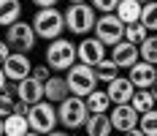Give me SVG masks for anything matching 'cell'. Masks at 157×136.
Masks as SVG:
<instances>
[{"instance_id": "5bb4252c", "label": "cell", "mask_w": 157, "mask_h": 136, "mask_svg": "<svg viewBox=\"0 0 157 136\" xmlns=\"http://www.w3.org/2000/svg\"><path fill=\"white\" fill-rule=\"evenodd\" d=\"M16 98L25 101V104H38L44 101V82H38L35 76H25L16 82Z\"/></svg>"}, {"instance_id": "8992f818", "label": "cell", "mask_w": 157, "mask_h": 136, "mask_svg": "<svg viewBox=\"0 0 157 136\" xmlns=\"http://www.w3.org/2000/svg\"><path fill=\"white\" fill-rule=\"evenodd\" d=\"M27 122H30L33 131H38V134L46 136L49 131H54V128H57L60 117H57V109H54V104L44 98V101H38V104L30 106V112H27Z\"/></svg>"}, {"instance_id": "4fadbf2b", "label": "cell", "mask_w": 157, "mask_h": 136, "mask_svg": "<svg viewBox=\"0 0 157 136\" xmlns=\"http://www.w3.org/2000/svg\"><path fill=\"white\" fill-rule=\"evenodd\" d=\"M111 60L117 63L119 68H133L136 63L141 60V55H138V44H130V41H119V44L111 46Z\"/></svg>"}, {"instance_id": "484cf974", "label": "cell", "mask_w": 157, "mask_h": 136, "mask_svg": "<svg viewBox=\"0 0 157 136\" xmlns=\"http://www.w3.org/2000/svg\"><path fill=\"white\" fill-rule=\"evenodd\" d=\"M141 25L149 33H157V0L144 3V8H141Z\"/></svg>"}, {"instance_id": "60d3db41", "label": "cell", "mask_w": 157, "mask_h": 136, "mask_svg": "<svg viewBox=\"0 0 157 136\" xmlns=\"http://www.w3.org/2000/svg\"><path fill=\"white\" fill-rule=\"evenodd\" d=\"M138 3H152V0H138Z\"/></svg>"}, {"instance_id": "83f0119b", "label": "cell", "mask_w": 157, "mask_h": 136, "mask_svg": "<svg viewBox=\"0 0 157 136\" xmlns=\"http://www.w3.org/2000/svg\"><path fill=\"white\" fill-rule=\"evenodd\" d=\"M149 35V30L144 27L141 22H133V25H125V41H130V44H141L144 38Z\"/></svg>"}, {"instance_id": "d6a6232c", "label": "cell", "mask_w": 157, "mask_h": 136, "mask_svg": "<svg viewBox=\"0 0 157 136\" xmlns=\"http://www.w3.org/2000/svg\"><path fill=\"white\" fill-rule=\"evenodd\" d=\"M33 6H38V8H49V6H57V0H33Z\"/></svg>"}, {"instance_id": "5b68a950", "label": "cell", "mask_w": 157, "mask_h": 136, "mask_svg": "<svg viewBox=\"0 0 157 136\" xmlns=\"http://www.w3.org/2000/svg\"><path fill=\"white\" fill-rule=\"evenodd\" d=\"M57 117L68 131H76V128H84V122L90 117V109H87V101L81 95H68L65 101H60L57 106Z\"/></svg>"}, {"instance_id": "ba28073f", "label": "cell", "mask_w": 157, "mask_h": 136, "mask_svg": "<svg viewBox=\"0 0 157 136\" xmlns=\"http://www.w3.org/2000/svg\"><path fill=\"white\" fill-rule=\"evenodd\" d=\"M95 35H98L106 46L119 44V41L125 38V22L114 14V11H111V14H100L98 22H95Z\"/></svg>"}, {"instance_id": "6da1fadb", "label": "cell", "mask_w": 157, "mask_h": 136, "mask_svg": "<svg viewBox=\"0 0 157 136\" xmlns=\"http://www.w3.org/2000/svg\"><path fill=\"white\" fill-rule=\"evenodd\" d=\"M65 16V30L71 35H87L95 30L98 22V11L92 8V3H71L63 11Z\"/></svg>"}, {"instance_id": "e0dca14e", "label": "cell", "mask_w": 157, "mask_h": 136, "mask_svg": "<svg viewBox=\"0 0 157 136\" xmlns=\"http://www.w3.org/2000/svg\"><path fill=\"white\" fill-rule=\"evenodd\" d=\"M84 131H87V136H111L114 125H111L109 114H90L84 122Z\"/></svg>"}, {"instance_id": "f35d334b", "label": "cell", "mask_w": 157, "mask_h": 136, "mask_svg": "<svg viewBox=\"0 0 157 136\" xmlns=\"http://www.w3.org/2000/svg\"><path fill=\"white\" fill-rule=\"evenodd\" d=\"M68 3H87V0H68Z\"/></svg>"}, {"instance_id": "d590c367", "label": "cell", "mask_w": 157, "mask_h": 136, "mask_svg": "<svg viewBox=\"0 0 157 136\" xmlns=\"http://www.w3.org/2000/svg\"><path fill=\"white\" fill-rule=\"evenodd\" d=\"M46 136H71V134H68V131H49Z\"/></svg>"}, {"instance_id": "30bf717a", "label": "cell", "mask_w": 157, "mask_h": 136, "mask_svg": "<svg viewBox=\"0 0 157 136\" xmlns=\"http://www.w3.org/2000/svg\"><path fill=\"white\" fill-rule=\"evenodd\" d=\"M76 55H78V63L84 65H98V63L106 57V44L92 35V38H81V44L76 46Z\"/></svg>"}, {"instance_id": "e575fe53", "label": "cell", "mask_w": 157, "mask_h": 136, "mask_svg": "<svg viewBox=\"0 0 157 136\" xmlns=\"http://www.w3.org/2000/svg\"><path fill=\"white\" fill-rule=\"evenodd\" d=\"M125 136H146V134H144L141 128H130V131H127V134H125Z\"/></svg>"}, {"instance_id": "ab89813d", "label": "cell", "mask_w": 157, "mask_h": 136, "mask_svg": "<svg viewBox=\"0 0 157 136\" xmlns=\"http://www.w3.org/2000/svg\"><path fill=\"white\" fill-rule=\"evenodd\" d=\"M0 136H3V117H0Z\"/></svg>"}, {"instance_id": "7c38bea8", "label": "cell", "mask_w": 157, "mask_h": 136, "mask_svg": "<svg viewBox=\"0 0 157 136\" xmlns=\"http://www.w3.org/2000/svg\"><path fill=\"white\" fill-rule=\"evenodd\" d=\"M130 74H127V79L136 84V90H146V87H152L157 82V65H152V63L146 60H138L133 68H127Z\"/></svg>"}, {"instance_id": "603a6c76", "label": "cell", "mask_w": 157, "mask_h": 136, "mask_svg": "<svg viewBox=\"0 0 157 136\" xmlns=\"http://www.w3.org/2000/svg\"><path fill=\"white\" fill-rule=\"evenodd\" d=\"M92 68H95L98 82H106V84H109L111 79H117V76H119V65L111 60V57H103V60L98 63V65H92Z\"/></svg>"}, {"instance_id": "1f68e13d", "label": "cell", "mask_w": 157, "mask_h": 136, "mask_svg": "<svg viewBox=\"0 0 157 136\" xmlns=\"http://www.w3.org/2000/svg\"><path fill=\"white\" fill-rule=\"evenodd\" d=\"M14 112H16V114H27V112H30V104H25V101H19V98H16Z\"/></svg>"}, {"instance_id": "f546056e", "label": "cell", "mask_w": 157, "mask_h": 136, "mask_svg": "<svg viewBox=\"0 0 157 136\" xmlns=\"http://www.w3.org/2000/svg\"><path fill=\"white\" fill-rule=\"evenodd\" d=\"M49 71H52V68H49L46 63H44V65H33V74H30V76H35L38 82H46L49 76H52V74H49Z\"/></svg>"}, {"instance_id": "9a60e30c", "label": "cell", "mask_w": 157, "mask_h": 136, "mask_svg": "<svg viewBox=\"0 0 157 136\" xmlns=\"http://www.w3.org/2000/svg\"><path fill=\"white\" fill-rule=\"evenodd\" d=\"M106 93H109L111 104H130V98H133V93H136V84H133L127 76H117V79L109 82Z\"/></svg>"}, {"instance_id": "7a4b0ae2", "label": "cell", "mask_w": 157, "mask_h": 136, "mask_svg": "<svg viewBox=\"0 0 157 136\" xmlns=\"http://www.w3.org/2000/svg\"><path fill=\"white\" fill-rule=\"evenodd\" d=\"M33 30L38 38H44V41H54V38H60L65 33V16L60 8H54V6H49V8H38L35 16H33Z\"/></svg>"}, {"instance_id": "8fae6325", "label": "cell", "mask_w": 157, "mask_h": 136, "mask_svg": "<svg viewBox=\"0 0 157 136\" xmlns=\"http://www.w3.org/2000/svg\"><path fill=\"white\" fill-rule=\"evenodd\" d=\"M109 117H111L114 131H122V134H127L130 128H138V120H141V114L130 104H114V112H111Z\"/></svg>"}, {"instance_id": "f1b7e54d", "label": "cell", "mask_w": 157, "mask_h": 136, "mask_svg": "<svg viewBox=\"0 0 157 136\" xmlns=\"http://www.w3.org/2000/svg\"><path fill=\"white\" fill-rule=\"evenodd\" d=\"M92 3L95 11H100V14H111V11H117V6H119V0H90Z\"/></svg>"}, {"instance_id": "4dcf8cb0", "label": "cell", "mask_w": 157, "mask_h": 136, "mask_svg": "<svg viewBox=\"0 0 157 136\" xmlns=\"http://www.w3.org/2000/svg\"><path fill=\"white\" fill-rule=\"evenodd\" d=\"M8 55H11V46L6 44V38H0V65L6 63V57H8Z\"/></svg>"}, {"instance_id": "2e32d148", "label": "cell", "mask_w": 157, "mask_h": 136, "mask_svg": "<svg viewBox=\"0 0 157 136\" xmlns=\"http://www.w3.org/2000/svg\"><path fill=\"white\" fill-rule=\"evenodd\" d=\"M71 95L68 90V82H65V76H49L46 82H44V98L52 101V104H60Z\"/></svg>"}, {"instance_id": "836d02e7", "label": "cell", "mask_w": 157, "mask_h": 136, "mask_svg": "<svg viewBox=\"0 0 157 136\" xmlns=\"http://www.w3.org/2000/svg\"><path fill=\"white\" fill-rule=\"evenodd\" d=\"M6 84H8V76H6V71H3V65H0V93L6 90Z\"/></svg>"}, {"instance_id": "8d00e7d4", "label": "cell", "mask_w": 157, "mask_h": 136, "mask_svg": "<svg viewBox=\"0 0 157 136\" xmlns=\"http://www.w3.org/2000/svg\"><path fill=\"white\" fill-rule=\"evenodd\" d=\"M25 136H44V134H38V131H33V128H30V131H27Z\"/></svg>"}, {"instance_id": "7402d4cb", "label": "cell", "mask_w": 157, "mask_h": 136, "mask_svg": "<svg viewBox=\"0 0 157 136\" xmlns=\"http://www.w3.org/2000/svg\"><path fill=\"white\" fill-rule=\"evenodd\" d=\"M130 106H133L138 114L149 112V109H155V106H157V98H155V93H152V87H146V90H136V93H133V98H130Z\"/></svg>"}, {"instance_id": "4316f807", "label": "cell", "mask_w": 157, "mask_h": 136, "mask_svg": "<svg viewBox=\"0 0 157 136\" xmlns=\"http://www.w3.org/2000/svg\"><path fill=\"white\" fill-rule=\"evenodd\" d=\"M138 128H141L146 136H157V106L141 114V120H138Z\"/></svg>"}, {"instance_id": "3957f363", "label": "cell", "mask_w": 157, "mask_h": 136, "mask_svg": "<svg viewBox=\"0 0 157 136\" xmlns=\"http://www.w3.org/2000/svg\"><path fill=\"white\" fill-rule=\"evenodd\" d=\"M44 60L52 71H68L73 63L78 60L76 55V44L71 41V38H54V41H49L46 52H44Z\"/></svg>"}, {"instance_id": "277c9868", "label": "cell", "mask_w": 157, "mask_h": 136, "mask_svg": "<svg viewBox=\"0 0 157 136\" xmlns=\"http://www.w3.org/2000/svg\"><path fill=\"white\" fill-rule=\"evenodd\" d=\"M65 82H68L71 95H81V98H87L92 90H98L95 68L92 65H84V63H73V65L65 71Z\"/></svg>"}, {"instance_id": "74e56055", "label": "cell", "mask_w": 157, "mask_h": 136, "mask_svg": "<svg viewBox=\"0 0 157 136\" xmlns=\"http://www.w3.org/2000/svg\"><path fill=\"white\" fill-rule=\"evenodd\" d=\"M152 93H155V98H157V82H155V84H152Z\"/></svg>"}, {"instance_id": "cb8c5ba5", "label": "cell", "mask_w": 157, "mask_h": 136, "mask_svg": "<svg viewBox=\"0 0 157 136\" xmlns=\"http://www.w3.org/2000/svg\"><path fill=\"white\" fill-rule=\"evenodd\" d=\"M138 55H141V60L157 65V35L155 33H149L141 44H138Z\"/></svg>"}, {"instance_id": "44dd1931", "label": "cell", "mask_w": 157, "mask_h": 136, "mask_svg": "<svg viewBox=\"0 0 157 136\" xmlns=\"http://www.w3.org/2000/svg\"><path fill=\"white\" fill-rule=\"evenodd\" d=\"M22 19V3L19 0H0V27H8Z\"/></svg>"}, {"instance_id": "b9f144b4", "label": "cell", "mask_w": 157, "mask_h": 136, "mask_svg": "<svg viewBox=\"0 0 157 136\" xmlns=\"http://www.w3.org/2000/svg\"><path fill=\"white\" fill-rule=\"evenodd\" d=\"M3 136H6V134H3Z\"/></svg>"}, {"instance_id": "52a82bcc", "label": "cell", "mask_w": 157, "mask_h": 136, "mask_svg": "<svg viewBox=\"0 0 157 136\" xmlns=\"http://www.w3.org/2000/svg\"><path fill=\"white\" fill-rule=\"evenodd\" d=\"M35 41H38V35L33 30V22L19 19V22H14V25L6 27V44L11 46V52H25V55H30V49L35 46Z\"/></svg>"}, {"instance_id": "ffe728a7", "label": "cell", "mask_w": 157, "mask_h": 136, "mask_svg": "<svg viewBox=\"0 0 157 136\" xmlns=\"http://www.w3.org/2000/svg\"><path fill=\"white\" fill-rule=\"evenodd\" d=\"M84 101H87V109H90V114H109V109L114 106L106 90H92L87 98H84Z\"/></svg>"}, {"instance_id": "9c48e42d", "label": "cell", "mask_w": 157, "mask_h": 136, "mask_svg": "<svg viewBox=\"0 0 157 136\" xmlns=\"http://www.w3.org/2000/svg\"><path fill=\"white\" fill-rule=\"evenodd\" d=\"M3 71L8 76V82H19V79H25V76L33 74V63H30V55H25V52H11L6 63H3Z\"/></svg>"}, {"instance_id": "d4e9b609", "label": "cell", "mask_w": 157, "mask_h": 136, "mask_svg": "<svg viewBox=\"0 0 157 136\" xmlns=\"http://www.w3.org/2000/svg\"><path fill=\"white\" fill-rule=\"evenodd\" d=\"M14 104H16V82L14 84H6V90L0 93V117L3 120L14 112Z\"/></svg>"}, {"instance_id": "d6986e66", "label": "cell", "mask_w": 157, "mask_h": 136, "mask_svg": "<svg viewBox=\"0 0 157 136\" xmlns=\"http://www.w3.org/2000/svg\"><path fill=\"white\" fill-rule=\"evenodd\" d=\"M27 131H30L27 114H16V112H11V114L3 120V134L6 136H25Z\"/></svg>"}, {"instance_id": "ac0fdd59", "label": "cell", "mask_w": 157, "mask_h": 136, "mask_svg": "<svg viewBox=\"0 0 157 136\" xmlns=\"http://www.w3.org/2000/svg\"><path fill=\"white\" fill-rule=\"evenodd\" d=\"M141 8H144V3H138V0H119L114 14L125 25H133V22H141Z\"/></svg>"}]
</instances>
